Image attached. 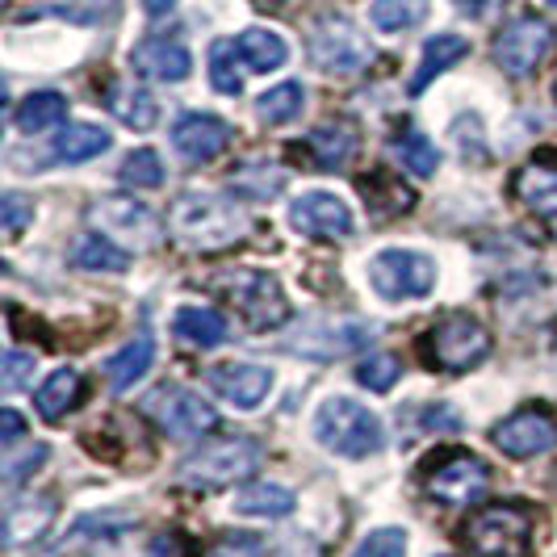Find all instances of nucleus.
I'll return each instance as SVG.
<instances>
[{
    "instance_id": "f257e3e1",
    "label": "nucleus",
    "mask_w": 557,
    "mask_h": 557,
    "mask_svg": "<svg viewBox=\"0 0 557 557\" xmlns=\"http://www.w3.org/2000/svg\"><path fill=\"white\" fill-rule=\"evenodd\" d=\"M168 226L189 251H223L248 235V214L235 197L181 194L168 210Z\"/></svg>"
},
{
    "instance_id": "cd10ccee",
    "label": "nucleus",
    "mask_w": 557,
    "mask_h": 557,
    "mask_svg": "<svg viewBox=\"0 0 557 557\" xmlns=\"http://www.w3.org/2000/svg\"><path fill=\"white\" fill-rule=\"evenodd\" d=\"M110 113L131 126V131H151L160 122V106L147 88H135V84H113L110 88Z\"/></svg>"
},
{
    "instance_id": "c85d7f7f",
    "label": "nucleus",
    "mask_w": 557,
    "mask_h": 557,
    "mask_svg": "<svg viewBox=\"0 0 557 557\" xmlns=\"http://www.w3.org/2000/svg\"><path fill=\"white\" fill-rule=\"evenodd\" d=\"M67 117V97L63 92H29L26 101L17 106L13 113V126L22 131V135H42V131H51Z\"/></svg>"
},
{
    "instance_id": "aec40b11",
    "label": "nucleus",
    "mask_w": 557,
    "mask_h": 557,
    "mask_svg": "<svg viewBox=\"0 0 557 557\" xmlns=\"http://www.w3.org/2000/svg\"><path fill=\"white\" fill-rule=\"evenodd\" d=\"M470 55V42L461 38V34H436V38H428L423 42V55H419V67L416 76H411V97H419L428 84L436 81V76H445L448 67H457L461 59Z\"/></svg>"
},
{
    "instance_id": "c756f323",
    "label": "nucleus",
    "mask_w": 557,
    "mask_h": 557,
    "mask_svg": "<svg viewBox=\"0 0 557 557\" xmlns=\"http://www.w3.org/2000/svg\"><path fill=\"white\" fill-rule=\"evenodd\" d=\"M310 156H314V164L319 168H348V160L357 156V131L352 126H344V122H335V126H319L314 135L307 139Z\"/></svg>"
},
{
    "instance_id": "c9c22d12",
    "label": "nucleus",
    "mask_w": 557,
    "mask_h": 557,
    "mask_svg": "<svg viewBox=\"0 0 557 557\" xmlns=\"http://www.w3.org/2000/svg\"><path fill=\"white\" fill-rule=\"evenodd\" d=\"M281 181H285V172H281V168H269L264 160H260V164L239 168V172L231 176V185H235V189H239L244 197H256V201H269V197H277Z\"/></svg>"
},
{
    "instance_id": "de8ad7c7",
    "label": "nucleus",
    "mask_w": 557,
    "mask_h": 557,
    "mask_svg": "<svg viewBox=\"0 0 557 557\" xmlns=\"http://www.w3.org/2000/svg\"><path fill=\"white\" fill-rule=\"evenodd\" d=\"M172 4H176V0H143V9H147V13H156V17H160V13H168Z\"/></svg>"
},
{
    "instance_id": "7c9ffc66",
    "label": "nucleus",
    "mask_w": 557,
    "mask_h": 557,
    "mask_svg": "<svg viewBox=\"0 0 557 557\" xmlns=\"http://www.w3.org/2000/svg\"><path fill=\"white\" fill-rule=\"evenodd\" d=\"M239 55H244V63H248L251 72H277V67H285V59H289V47H285V38L273 34V29L251 26L239 34Z\"/></svg>"
},
{
    "instance_id": "a211bd4d",
    "label": "nucleus",
    "mask_w": 557,
    "mask_h": 557,
    "mask_svg": "<svg viewBox=\"0 0 557 557\" xmlns=\"http://www.w3.org/2000/svg\"><path fill=\"white\" fill-rule=\"evenodd\" d=\"M131 67L147 81L176 84L194 72V55L176 38H143L139 47L131 51Z\"/></svg>"
},
{
    "instance_id": "f3484780",
    "label": "nucleus",
    "mask_w": 557,
    "mask_h": 557,
    "mask_svg": "<svg viewBox=\"0 0 557 557\" xmlns=\"http://www.w3.org/2000/svg\"><path fill=\"white\" fill-rule=\"evenodd\" d=\"M206 386L219 398H226L235 411H251L273 391V369H264V364H214L206 373Z\"/></svg>"
},
{
    "instance_id": "4c0bfd02",
    "label": "nucleus",
    "mask_w": 557,
    "mask_h": 557,
    "mask_svg": "<svg viewBox=\"0 0 557 557\" xmlns=\"http://www.w3.org/2000/svg\"><path fill=\"white\" fill-rule=\"evenodd\" d=\"M398 373H403V361L391 357V352H373V357H364V361L357 364V382L377 394L391 391L394 382H398Z\"/></svg>"
},
{
    "instance_id": "9b49d317",
    "label": "nucleus",
    "mask_w": 557,
    "mask_h": 557,
    "mask_svg": "<svg viewBox=\"0 0 557 557\" xmlns=\"http://www.w3.org/2000/svg\"><path fill=\"white\" fill-rule=\"evenodd\" d=\"M549 51H554V26L545 17H532V13L516 17L511 26H503L499 38H495V63L516 81L532 76Z\"/></svg>"
},
{
    "instance_id": "e433bc0d",
    "label": "nucleus",
    "mask_w": 557,
    "mask_h": 557,
    "mask_svg": "<svg viewBox=\"0 0 557 557\" xmlns=\"http://www.w3.org/2000/svg\"><path fill=\"white\" fill-rule=\"evenodd\" d=\"M394 151H398V160L411 168L416 176H436V168H441V151L423 139L419 131H403V139H394Z\"/></svg>"
},
{
    "instance_id": "dca6fc26",
    "label": "nucleus",
    "mask_w": 557,
    "mask_h": 557,
    "mask_svg": "<svg viewBox=\"0 0 557 557\" xmlns=\"http://www.w3.org/2000/svg\"><path fill=\"white\" fill-rule=\"evenodd\" d=\"M491 441H495V448H503L507 457H536V453H549V448L557 445V423L554 416H545V411H536V407H529V411H516V416H507L491 432Z\"/></svg>"
},
{
    "instance_id": "72a5a7b5",
    "label": "nucleus",
    "mask_w": 557,
    "mask_h": 557,
    "mask_svg": "<svg viewBox=\"0 0 557 557\" xmlns=\"http://www.w3.org/2000/svg\"><path fill=\"white\" fill-rule=\"evenodd\" d=\"M239 42H231V38H219L214 47H210V84L223 92V97H239V88H244V72H239Z\"/></svg>"
},
{
    "instance_id": "9d476101",
    "label": "nucleus",
    "mask_w": 557,
    "mask_h": 557,
    "mask_svg": "<svg viewBox=\"0 0 557 557\" xmlns=\"http://www.w3.org/2000/svg\"><path fill=\"white\" fill-rule=\"evenodd\" d=\"M310 59L319 72L327 76H357L369 67L373 47L364 42V34L348 17H323L310 26Z\"/></svg>"
},
{
    "instance_id": "7ed1b4c3",
    "label": "nucleus",
    "mask_w": 557,
    "mask_h": 557,
    "mask_svg": "<svg viewBox=\"0 0 557 557\" xmlns=\"http://www.w3.org/2000/svg\"><path fill=\"white\" fill-rule=\"evenodd\" d=\"M210 289L244 319L248 332H273L289 319V298L281 281L264 269H223L210 277Z\"/></svg>"
},
{
    "instance_id": "473e14b6",
    "label": "nucleus",
    "mask_w": 557,
    "mask_h": 557,
    "mask_svg": "<svg viewBox=\"0 0 557 557\" xmlns=\"http://www.w3.org/2000/svg\"><path fill=\"white\" fill-rule=\"evenodd\" d=\"M423 17H428V0H373V9H369V22L382 34L416 29Z\"/></svg>"
},
{
    "instance_id": "f8f14e48",
    "label": "nucleus",
    "mask_w": 557,
    "mask_h": 557,
    "mask_svg": "<svg viewBox=\"0 0 557 557\" xmlns=\"http://www.w3.org/2000/svg\"><path fill=\"white\" fill-rule=\"evenodd\" d=\"M428 495L441 503H474L491 486V470L478 461L474 453H445L428 474H423Z\"/></svg>"
},
{
    "instance_id": "a878e982",
    "label": "nucleus",
    "mask_w": 557,
    "mask_h": 557,
    "mask_svg": "<svg viewBox=\"0 0 557 557\" xmlns=\"http://www.w3.org/2000/svg\"><path fill=\"white\" fill-rule=\"evenodd\" d=\"M72 264L84 269V273H126V269H131V251L117 248L101 231H92V235H81V239H76Z\"/></svg>"
},
{
    "instance_id": "1a4fd4ad",
    "label": "nucleus",
    "mask_w": 557,
    "mask_h": 557,
    "mask_svg": "<svg viewBox=\"0 0 557 557\" xmlns=\"http://www.w3.org/2000/svg\"><path fill=\"white\" fill-rule=\"evenodd\" d=\"M143 416L151 419L168 441H197V436L214 432V423H219V411L185 386H160L143 403Z\"/></svg>"
},
{
    "instance_id": "39448f33",
    "label": "nucleus",
    "mask_w": 557,
    "mask_h": 557,
    "mask_svg": "<svg viewBox=\"0 0 557 557\" xmlns=\"http://www.w3.org/2000/svg\"><path fill=\"white\" fill-rule=\"evenodd\" d=\"M369 285L386 302H419L436 289V264L416 248H386L369 260Z\"/></svg>"
},
{
    "instance_id": "79ce46f5",
    "label": "nucleus",
    "mask_w": 557,
    "mask_h": 557,
    "mask_svg": "<svg viewBox=\"0 0 557 557\" xmlns=\"http://www.w3.org/2000/svg\"><path fill=\"white\" fill-rule=\"evenodd\" d=\"M29 377H34V357H29V352H4L0 386H4V391H26Z\"/></svg>"
},
{
    "instance_id": "423d86ee",
    "label": "nucleus",
    "mask_w": 557,
    "mask_h": 557,
    "mask_svg": "<svg viewBox=\"0 0 557 557\" xmlns=\"http://www.w3.org/2000/svg\"><path fill=\"white\" fill-rule=\"evenodd\" d=\"M466 545L478 557H529L532 516L516 503H491L466 524Z\"/></svg>"
},
{
    "instance_id": "f03ea898",
    "label": "nucleus",
    "mask_w": 557,
    "mask_h": 557,
    "mask_svg": "<svg viewBox=\"0 0 557 557\" xmlns=\"http://www.w3.org/2000/svg\"><path fill=\"white\" fill-rule=\"evenodd\" d=\"M310 428H314V441L327 453H335V457L361 461V457H373V453L386 448V423L373 416L364 403L344 398V394L323 398L314 419H310Z\"/></svg>"
},
{
    "instance_id": "ddd939ff",
    "label": "nucleus",
    "mask_w": 557,
    "mask_h": 557,
    "mask_svg": "<svg viewBox=\"0 0 557 557\" xmlns=\"http://www.w3.org/2000/svg\"><path fill=\"white\" fill-rule=\"evenodd\" d=\"M289 226L298 235H310V239H348L357 231L348 201L335 194H323V189L289 201Z\"/></svg>"
},
{
    "instance_id": "4be33fe9",
    "label": "nucleus",
    "mask_w": 557,
    "mask_h": 557,
    "mask_svg": "<svg viewBox=\"0 0 557 557\" xmlns=\"http://www.w3.org/2000/svg\"><path fill=\"white\" fill-rule=\"evenodd\" d=\"M151 361H156V339H151V327H143L117 357L106 361V377H110L113 391H131L143 373L151 369Z\"/></svg>"
},
{
    "instance_id": "bb28decb",
    "label": "nucleus",
    "mask_w": 557,
    "mask_h": 557,
    "mask_svg": "<svg viewBox=\"0 0 557 557\" xmlns=\"http://www.w3.org/2000/svg\"><path fill=\"white\" fill-rule=\"evenodd\" d=\"M294 507H298L294 491L281 486V482H256V486H244V491L235 495V511H239V516H260V520H281V516H289Z\"/></svg>"
},
{
    "instance_id": "2eb2a0df",
    "label": "nucleus",
    "mask_w": 557,
    "mask_h": 557,
    "mask_svg": "<svg viewBox=\"0 0 557 557\" xmlns=\"http://www.w3.org/2000/svg\"><path fill=\"white\" fill-rule=\"evenodd\" d=\"M231 143V126L214 113H181L172 126V147L185 164H210Z\"/></svg>"
},
{
    "instance_id": "0eeeda50",
    "label": "nucleus",
    "mask_w": 557,
    "mask_h": 557,
    "mask_svg": "<svg viewBox=\"0 0 557 557\" xmlns=\"http://www.w3.org/2000/svg\"><path fill=\"white\" fill-rule=\"evenodd\" d=\"M423 352L445 373H470L491 357V332L474 314H448L423 335Z\"/></svg>"
},
{
    "instance_id": "49530a36",
    "label": "nucleus",
    "mask_w": 557,
    "mask_h": 557,
    "mask_svg": "<svg viewBox=\"0 0 557 557\" xmlns=\"http://www.w3.org/2000/svg\"><path fill=\"white\" fill-rule=\"evenodd\" d=\"M453 4H457V9L466 13V17H482V13H486V9L495 4V0H453Z\"/></svg>"
},
{
    "instance_id": "58836bf2",
    "label": "nucleus",
    "mask_w": 557,
    "mask_h": 557,
    "mask_svg": "<svg viewBox=\"0 0 557 557\" xmlns=\"http://www.w3.org/2000/svg\"><path fill=\"white\" fill-rule=\"evenodd\" d=\"M47 457H51V448L42 445V441H38V445H29L26 453H9V457L0 461V478H4L9 486H22L29 474H38V470L47 466Z\"/></svg>"
},
{
    "instance_id": "ea45409f",
    "label": "nucleus",
    "mask_w": 557,
    "mask_h": 557,
    "mask_svg": "<svg viewBox=\"0 0 557 557\" xmlns=\"http://www.w3.org/2000/svg\"><path fill=\"white\" fill-rule=\"evenodd\" d=\"M34 214H38V206H34V197H26L22 189H9V194L0 197V223H4V235L26 231V226L34 223Z\"/></svg>"
},
{
    "instance_id": "09e8293b",
    "label": "nucleus",
    "mask_w": 557,
    "mask_h": 557,
    "mask_svg": "<svg viewBox=\"0 0 557 557\" xmlns=\"http://www.w3.org/2000/svg\"><path fill=\"white\" fill-rule=\"evenodd\" d=\"M549 4H557V0H549Z\"/></svg>"
},
{
    "instance_id": "6e6552de",
    "label": "nucleus",
    "mask_w": 557,
    "mask_h": 557,
    "mask_svg": "<svg viewBox=\"0 0 557 557\" xmlns=\"http://www.w3.org/2000/svg\"><path fill=\"white\" fill-rule=\"evenodd\" d=\"M88 223L97 226L106 239H113L117 248L147 251L164 239V223L151 206H143L135 197H101L88 206Z\"/></svg>"
},
{
    "instance_id": "8fccbe9b",
    "label": "nucleus",
    "mask_w": 557,
    "mask_h": 557,
    "mask_svg": "<svg viewBox=\"0 0 557 557\" xmlns=\"http://www.w3.org/2000/svg\"><path fill=\"white\" fill-rule=\"evenodd\" d=\"M441 557H445V554H441Z\"/></svg>"
},
{
    "instance_id": "a19ab883",
    "label": "nucleus",
    "mask_w": 557,
    "mask_h": 557,
    "mask_svg": "<svg viewBox=\"0 0 557 557\" xmlns=\"http://www.w3.org/2000/svg\"><path fill=\"white\" fill-rule=\"evenodd\" d=\"M352 557H407V532L403 529H377L369 532Z\"/></svg>"
},
{
    "instance_id": "f704fd0d",
    "label": "nucleus",
    "mask_w": 557,
    "mask_h": 557,
    "mask_svg": "<svg viewBox=\"0 0 557 557\" xmlns=\"http://www.w3.org/2000/svg\"><path fill=\"white\" fill-rule=\"evenodd\" d=\"M122 185H131V189H160L164 185V164H160V156L151 151V147H139V151H131L126 156V164H122Z\"/></svg>"
},
{
    "instance_id": "5701e85b",
    "label": "nucleus",
    "mask_w": 557,
    "mask_h": 557,
    "mask_svg": "<svg viewBox=\"0 0 557 557\" xmlns=\"http://www.w3.org/2000/svg\"><path fill=\"white\" fill-rule=\"evenodd\" d=\"M84 398V377L76 369H55L38 391H34V407L42 419H63L72 407H81Z\"/></svg>"
},
{
    "instance_id": "4468645a",
    "label": "nucleus",
    "mask_w": 557,
    "mask_h": 557,
    "mask_svg": "<svg viewBox=\"0 0 557 557\" xmlns=\"http://www.w3.org/2000/svg\"><path fill=\"white\" fill-rule=\"evenodd\" d=\"M373 339L369 327L361 323H302V332L289 335L285 344L294 348V352H302L310 361H339V357H348V352H357Z\"/></svg>"
},
{
    "instance_id": "b1692460",
    "label": "nucleus",
    "mask_w": 557,
    "mask_h": 557,
    "mask_svg": "<svg viewBox=\"0 0 557 557\" xmlns=\"http://www.w3.org/2000/svg\"><path fill=\"white\" fill-rule=\"evenodd\" d=\"M113 135L97 122H72L63 135L55 139V160L59 164H88L101 151H110Z\"/></svg>"
},
{
    "instance_id": "37998d69",
    "label": "nucleus",
    "mask_w": 557,
    "mask_h": 557,
    "mask_svg": "<svg viewBox=\"0 0 557 557\" xmlns=\"http://www.w3.org/2000/svg\"><path fill=\"white\" fill-rule=\"evenodd\" d=\"M206 557H264V545L256 536H223L206 549Z\"/></svg>"
},
{
    "instance_id": "c03bdc74",
    "label": "nucleus",
    "mask_w": 557,
    "mask_h": 557,
    "mask_svg": "<svg viewBox=\"0 0 557 557\" xmlns=\"http://www.w3.org/2000/svg\"><path fill=\"white\" fill-rule=\"evenodd\" d=\"M26 432V423H22V416L9 407V411H0V441H4V448H13V441Z\"/></svg>"
},
{
    "instance_id": "20e7f679",
    "label": "nucleus",
    "mask_w": 557,
    "mask_h": 557,
    "mask_svg": "<svg viewBox=\"0 0 557 557\" xmlns=\"http://www.w3.org/2000/svg\"><path fill=\"white\" fill-rule=\"evenodd\" d=\"M264 461V445L251 441V436H219L210 445L194 448L185 461H181V486L189 491H226V486H239L248 482Z\"/></svg>"
},
{
    "instance_id": "393cba45",
    "label": "nucleus",
    "mask_w": 557,
    "mask_h": 557,
    "mask_svg": "<svg viewBox=\"0 0 557 557\" xmlns=\"http://www.w3.org/2000/svg\"><path fill=\"white\" fill-rule=\"evenodd\" d=\"M172 332H176V339H185L189 348H219L226 339V319L219 310L181 307L172 314Z\"/></svg>"
},
{
    "instance_id": "6ab92c4d",
    "label": "nucleus",
    "mask_w": 557,
    "mask_h": 557,
    "mask_svg": "<svg viewBox=\"0 0 557 557\" xmlns=\"http://www.w3.org/2000/svg\"><path fill=\"white\" fill-rule=\"evenodd\" d=\"M55 520V499L51 495H26L4 511V545H29L38 536H47Z\"/></svg>"
},
{
    "instance_id": "a18cd8bd",
    "label": "nucleus",
    "mask_w": 557,
    "mask_h": 557,
    "mask_svg": "<svg viewBox=\"0 0 557 557\" xmlns=\"http://www.w3.org/2000/svg\"><path fill=\"white\" fill-rule=\"evenodd\" d=\"M147 557H181V536H156Z\"/></svg>"
},
{
    "instance_id": "412c9836",
    "label": "nucleus",
    "mask_w": 557,
    "mask_h": 557,
    "mask_svg": "<svg viewBox=\"0 0 557 557\" xmlns=\"http://www.w3.org/2000/svg\"><path fill=\"white\" fill-rule=\"evenodd\" d=\"M511 189L516 197L529 206L532 214H557V164L554 160H532L516 172V181H511Z\"/></svg>"
},
{
    "instance_id": "2f4dec72",
    "label": "nucleus",
    "mask_w": 557,
    "mask_h": 557,
    "mask_svg": "<svg viewBox=\"0 0 557 557\" xmlns=\"http://www.w3.org/2000/svg\"><path fill=\"white\" fill-rule=\"evenodd\" d=\"M307 106V88L298 81H285L277 88H269L260 101H256V117L264 122V126H285V122H294L298 113Z\"/></svg>"
}]
</instances>
